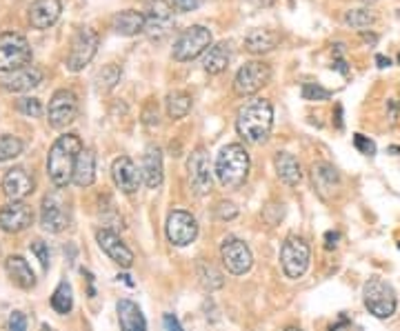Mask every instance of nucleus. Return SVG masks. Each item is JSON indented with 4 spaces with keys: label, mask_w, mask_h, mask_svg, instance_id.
Wrapping results in <instances>:
<instances>
[{
    "label": "nucleus",
    "mask_w": 400,
    "mask_h": 331,
    "mask_svg": "<svg viewBox=\"0 0 400 331\" xmlns=\"http://www.w3.org/2000/svg\"><path fill=\"white\" fill-rule=\"evenodd\" d=\"M34 222V211L23 200H12L0 209V229L7 233L25 231Z\"/></svg>",
    "instance_id": "obj_16"
},
{
    "label": "nucleus",
    "mask_w": 400,
    "mask_h": 331,
    "mask_svg": "<svg viewBox=\"0 0 400 331\" xmlns=\"http://www.w3.org/2000/svg\"><path fill=\"white\" fill-rule=\"evenodd\" d=\"M3 191L9 200H23L34 191V178L23 167L9 169L3 178Z\"/></svg>",
    "instance_id": "obj_22"
},
{
    "label": "nucleus",
    "mask_w": 400,
    "mask_h": 331,
    "mask_svg": "<svg viewBox=\"0 0 400 331\" xmlns=\"http://www.w3.org/2000/svg\"><path fill=\"white\" fill-rule=\"evenodd\" d=\"M285 331H302V329H298V327H289V329H285Z\"/></svg>",
    "instance_id": "obj_53"
},
{
    "label": "nucleus",
    "mask_w": 400,
    "mask_h": 331,
    "mask_svg": "<svg viewBox=\"0 0 400 331\" xmlns=\"http://www.w3.org/2000/svg\"><path fill=\"white\" fill-rule=\"evenodd\" d=\"M209 47H212V31L203 25H192L176 38L172 58L178 62H189L198 58L200 53H205Z\"/></svg>",
    "instance_id": "obj_6"
},
{
    "label": "nucleus",
    "mask_w": 400,
    "mask_h": 331,
    "mask_svg": "<svg viewBox=\"0 0 400 331\" xmlns=\"http://www.w3.org/2000/svg\"><path fill=\"white\" fill-rule=\"evenodd\" d=\"M96 51H98V34L91 27H80L71 38V49L65 62L67 71L71 73L82 71L93 60Z\"/></svg>",
    "instance_id": "obj_7"
},
{
    "label": "nucleus",
    "mask_w": 400,
    "mask_h": 331,
    "mask_svg": "<svg viewBox=\"0 0 400 331\" xmlns=\"http://www.w3.org/2000/svg\"><path fill=\"white\" fill-rule=\"evenodd\" d=\"M60 14H62L60 0H34L29 7V25L34 29L45 31L58 23Z\"/></svg>",
    "instance_id": "obj_19"
},
{
    "label": "nucleus",
    "mask_w": 400,
    "mask_h": 331,
    "mask_svg": "<svg viewBox=\"0 0 400 331\" xmlns=\"http://www.w3.org/2000/svg\"><path fill=\"white\" fill-rule=\"evenodd\" d=\"M40 225L49 233H60L69 225V207L62 194H47L40 207Z\"/></svg>",
    "instance_id": "obj_12"
},
{
    "label": "nucleus",
    "mask_w": 400,
    "mask_h": 331,
    "mask_svg": "<svg viewBox=\"0 0 400 331\" xmlns=\"http://www.w3.org/2000/svg\"><path fill=\"white\" fill-rule=\"evenodd\" d=\"M31 47L23 34L18 31H3L0 34V71H16L31 62Z\"/></svg>",
    "instance_id": "obj_5"
},
{
    "label": "nucleus",
    "mask_w": 400,
    "mask_h": 331,
    "mask_svg": "<svg viewBox=\"0 0 400 331\" xmlns=\"http://www.w3.org/2000/svg\"><path fill=\"white\" fill-rule=\"evenodd\" d=\"M163 152L158 145H147L140 163V178L149 189H158L163 185Z\"/></svg>",
    "instance_id": "obj_20"
},
{
    "label": "nucleus",
    "mask_w": 400,
    "mask_h": 331,
    "mask_svg": "<svg viewBox=\"0 0 400 331\" xmlns=\"http://www.w3.org/2000/svg\"><path fill=\"white\" fill-rule=\"evenodd\" d=\"M143 123L145 125H158V105L156 100H149L145 105V109H143Z\"/></svg>",
    "instance_id": "obj_42"
},
{
    "label": "nucleus",
    "mask_w": 400,
    "mask_h": 331,
    "mask_svg": "<svg viewBox=\"0 0 400 331\" xmlns=\"http://www.w3.org/2000/svg\"><path fill=\"white\" fill-rule=\"evenodd\" d=\"M40 331H56V329L49 327V325H40Z\"/></svg>",
    "instance_id": "obj_51"
},
{
    "label": "nucleus",
    "mask_w": 400,
    "mask_h": 331,
    "mask_svg": "<svg viewBox=\"0 0 400 331\" xmlns=\"http://www.w3.org/2000/svg\"><path fill=\"white\" fill-rule=\"evenodd\" d=\"M49 125L54 129H65L78 116V98L71 89H58L49 100Z\"/></svg>",
    "instance_id": "obj_11"
},
{
    "label": "nucleus",
    "mask_w": 400,
    "mask_h": 331,
    "mask_svg": "<svg viewBox=\"0 0 400 331\" xmlns=\"http://www.w3.org/2000/svg\"><path fill=\"white\" fill-rule=\"evenodd\" d=\"M376 65L381 67V69H385V67L392 65V60H389L387 56H383V53H378V56H376Z\"/></svg>",
    "instance_id": "obj_48"
},
{
    "label": "nucleus",
    "mask_w": 400,
    "mask_h": 331,
    "mask_svg": "<svg viewBox=\"0 0 400 331\" xmlns=\"http://www.w3.org/2000/svg\"><path fill=\"white\" fill-rule=\"evenodd\" d=\"M273 127V107L265 98L249 100L243 109L238 111L236 129L245 143L260 145L265 143Z\"/></svg>",
    "instance_id": "obj_2"
},
{
    "label": "nucleus",
    "mask_w": 400,
    "mask_h": 331,
    "mask_svg": "<svg viewBox=\"0 0 400 331\" xmlns=\"http://www.w3.org/2000/svg\"><path fill=\"white\" fill-rule=\"evenodd\" d=\"M187 176H189V183H192V189L198 196L209 194V189H212V167H209V158L203 147H198L196 152L189 156Z\"/></svg>",
    "instance_id": "obj_15"
},
{
    "label": "nucleus",
    "mask_w": 400,
    "mask_h": 331,
    "mask_svg": "<svg viewBox=\"0 0 400 331\" xmlns=\"http://www.w3.org/2000/svg\"><path fill=\"white\" fill-rule=\"evenodd\" d=\"M82 141L76 134H65L51 145L47 154V174L56 187H67L73 180V167L82 152Z\"/></svg>",
    "instance_id": "obj_1"
},
{
    "label": "nucleus",
    "mask_w": 400,
    "mask_h": 331,
    "mask_svg": "<svg viewBox=\"0 0 400 331\" xmlns=\"http://www.w3.org/2000/svg\"><path fill=\"white\" fill-rule=\"evenodd\" d=\"M363 303L372 316L385 320L396 314L398 298L389 283H385L383 278H370L363 285Z\"/></svg>",
    "instance_id": "obj_4"
},
{
    "label": "nucleus",
    "mask_w": 400,
    "mask_h": 331,
    "mask_svg": "<svg viewBox=\"0 0 400 331\" xmlns=\"http://www.w3.org/2000/svg\"><path fill=\"white\" fill-rule=\"evenodd\" d=\"M398 249H400V242H398Z\"/></svg>",
    "instance_id": "obj_55"
},
{
    "label": "nucleus",
    "mask_w": 400,
    "mask_h": 331,
    "mask_svg": "<svg viewBox=\"0 0 400 331\" xmlns=\"http://www.w3.org/2000/svg\"><path fill=\"white\" fill-rule=\"evenodd\" d=\"M205 0H172V7L176 9V12H194V9H198L200 5H203Z\"/></svg>",
    "instance_id": "obj_43"
},
{
    "label": "nucleus",
    "mask_w": 400,
    "mask_h": 331,
    "mask_svg": "<svg viewBox=\"0 0 400 331\" xmlns=\"http://www.w3.org/2000/svg\"><path fill=\"white\" fill-rule=\"evenodd\" d=\"M51 307H54V312L60 314V316L69 314L73 309V289H71V285L67 280H62L56 287L54 296H51Z\"/></svg>",
    "instance_id": "obj_32"
},
{
    "label": "nucleus",
    "mask_w": 400,
    "mask_h": 331,
    "mask_svg": "<svg viewBox=\"0 0 400 331\" xmlns=\"http://www.w3.org/2000/svg\"><path fill=\"white\" fill-rule=\"evenodd\" d=\"M29 249L38 258V262L43 265V269L47 271L49 269V247H47V244L43 240H34V242L29 244Z\"/></svg>",
    "instance_id": "obj_39"
},
{
    "label": "nucleus",
    "mask_w": 400,
    "mask_h": 331,
    "mask_svg": "<svg viewBox=\"0 0 400 331\" xmlns=\"http://www.w3.org/2000/svg\"><path fill=\"white\" fill-rule=\"evenodd\" d=\"M23 141L16 136H0V163H5V160H12V158H18L20 154H23Z\"/></svg>",
    "instance_id": "obj_36"
},
{
    "label": "nucleus",
    "mask_w": 400,
    "mask_h": 331,
    "mask_svg": "<svg viewBox=\"0 0 400 331\" xmlns=\"http://www.w3.org/2000/svg\"><path fill=\"white\" fill-rule=\"evenodd\" d=\"M96 180V154L91 149H82L78 160H76V167H73V185L78 187H89L93 185Z\"/></svg>",
    "instance_id": "obj_29"
},
{
    "label": "nucleus",
    "mask_w": 400,
    "mask_h": 331,
    "mask_svg": "<svg viewBox=\"0 0 400 331\" xmlns=\"http://www.w3.org/2000/svg\"><path fill=\"white\" fill-rule=\"evenodd\" d=\"M198 280L207 292H216L225 285L223 274H220L216 267L209 265V262H198Z\"/></svg>",
    "instance_id": "obj_33"
},
{
    "label": "nucleus",
    "mask_w": 400,
    "mask_h": 331,
    "mask_svg": "<svg viewBox=\"0 0 400 331\" xmlns=\"http://www.w3.org/2000/svg\"><path fill=\"white\" fill-rule=\"evenodd\" d=\"M338 238H340V233H338V231H327V233H325V247H327V249H334L336 244H338Z\"/></svg>",
    "instance_id": "obj_47"
},
{
    "label": "nucleus",
    "mask_w": 400,
    "mask_h": 331,
    "mask_svg": "<svg viewBox=\"0 0 400 331\" xmlns=\"http://www.w3.org/2000/svg\"><path fill=\"white\" fill-rule=\"evenodd\" d=\"M198 236V222L192 213L176 209L167 216V238L176 247H187Z\"/></svg>",
    "instance_id": "obj_13"
},
{
    "label": "nucleus",
    "mask_w": 400,
    "mask_h": 331,
    "mask_svg": "<svg viewBox=\"0 0 400 331\" xmlns=\"http://www.w3.org/2000/svg\"><path fill=\"white\" fill-rule=\"evenodd\" d=\"M398 62H400V53H398Z\"/></svg>",
    "instance_id": "obj_54"
},
{
    "label": "nucleus",
    "mask_w": 400,
    "mask_h": 331,
    "mask_svg": "<svg viewBox=\"0 0 400 331\" xmlns=\"http://www.w3.org/2000/svg\"><path fill=\"white\" fill-rule=\"evenodd\" d=\"M220 258H223V265L227 267L229 274L234 276H243L251 269L254 265V256H251V249L247 247V242L238 240V238H227L220 247Z\"/></svg>",
    "instance_id": "obj_14"
},
{
    "label": "nucleus",
    "mask_w": 400,
    "mask_h": 331,
    "mask_svg": "<svg viewBox=\"0 0 400 331\" xmlns=\"http://www.w3.org/2000/svg\"><path fill=\"white\" fill-rule=\"evenodd\" d=\"M9 331H27V318L25 314L14 312L9 316Z\"/></svg>",
    "instance_id": "obj_44"
},
{
    "label": "nucleus",
    "mask_w": 400,
    "mask_h": 331,
    "mask_svg": "<svg viewBox=\"0 0 400 331\" xmlns=\"http://www.w3.org/2000/svg\"><path fill=\"white\" fill-rule=\"evenodd\" d=\"M192 111V96L187 91H172L167 96V116L172 120H183Z\"/></svg>",
    "instance_id": "obj_31"
},
{
    "label": "nucleus",
    "mask_w": 400,
    "mask_h": 331,
    "mask_svg": "<svg viewBox=\"0 0 400 331\" xmlns=\"http://www.w3.org/2000/svg\"><path fill=\"white\" fill-rule=\"evenodd\" d=\"M216 216H218L220 220H234V218L238 216V207L234 205V202H218Z\"/></svg>",
    "instance_id": "obj_41"
},
{
    "label": "nucleus",
    "mask_w": 400,
    "mask_h": 331,
    "mask_svg": "<svg viewBox=\"0 0 400 331\" xmlns=\"http://www.w3.org/2000/svg\"><path fill=\"white\" fill-rule=\"evenodd\" d=\"M20 111L29 116V118H40L43 116V102L38 98H23L20 100Z\"/></svg>",
    "instance_id": "obj_38"
},
{
    "label": "nucleus",
    "mask_w": 400,
    "mask_h": 331,
    "mask_svg": "<svg viewBox=\"0 0 400 331\" xmlns=\"http://www.w3.org/2000/svg\"><path fill=\"white\" fill-rule=\"evenodd\" d=\"M338 49H336V60H334V69H338L343 76H349V67H347V62H345V58L340 56V47L343 45H336Z\"/></svg>",
    "instance_id": "obj_45"
},
{
    "label": "nucleus",
    "mask_w": 400,
    "mask_h": 331,
    "mask_svg": "<svg viewBox=\"0 0 400 331\" xmlns=\"http://www.w3.org/2000/svg\"><path fill=\"white\" fill-rule=\"evenodd\" d=\"M273 167H276L278 178L289 187H296L302 180L300 163L296 160V156L289 154V152H278L276 158H273Z\"/></svg>",
    "instance_id": "obj_27"
},
{
    "label": "nucleus",
    "mask_w": 400,
    "mask_h": 331,
    "mask_svg": "<svg viewBox=\"0 0 400 331\" xmlns=\"http://www.w3.org/2000/svg\"><path fill=\"white\" fill-rule=\"evenodd\" d=\"M96 240H98V247L109 256V258L116 262L125 267V269H129V267L134 265V253L131 249L120 240V236L111 229H100L96 233Z\"/></svg>",
    "instance_id": "obj_17"
},
{
    "label": "nucleus",
    "mask_w": 400,
    "mask_h": 331,
    "mask_svg": "<svg viewBox=\"0 0 400 331\" xmlns=\"http://www.w3.org/2000/svg\"><path fill=\"white\" fill-rule=\"evenodd\" d=\"M271 80V67L262 60H249L238 69L234 78V91L238 96H251L260 91Z\"/></svg>",
    "instance_id": "obj_9"
},
{
    "label": "nucleus",
    "mask_w": 400,
    "mask_h": 331,
    "mask_svg": "<svg viewBox=\"0 0 400 331\" xmlns=\"http://www.w3.org/2000/svg\"><path fill=\"white\" fill-rule=\"evenodd\" d=\"M280 36L271 29H254L249 31L245 38V49L254 56H262V53H269L278 47Z\"/></svg>",
    "instance_id": "obj_28"
},
{
    "label": "nucleus",
    "mask_w": 400,
    "mask_h": 331,
    "mask_svg": "<svg viewBox=\"0 0 400 331\" xmlns=\"http://www.w3.org/2000/svg\"><path fill=\"white\" fill-rule=\"evenodd\" d=\"M111 178H113L116 187H118L122 194L131 196V194H136V191H138L140 172L136 169L134 160H131L129 156H120V158L113 160V165H111Z\"/></svg>",
    "instance_id": "obj_18"
},
{
    "label": "nucleus",
    "mask_w": 400,
    "mask_h": 331,
    "mask_svg": "<svg viewBox=\"0 0 400 331\" xmlns=\"http://www.w3.org/2000/svg\"><path fill=\"white\" fill-rule=\"evenodd\" d=\"M174 29V7L167 0H149L145 12V34L152 40H163Z\"/></svg>",
    "instance_id": "obj_10"
},
{
    "label": "nucleus",
    "mask_w": 400,
    "mask_h": 331,
    "mask_svg": "<svg viewBox=\"0 0 400 331\" xmlns=\"http://www.w3.org/2000/svg\"><path fill=\"white\" fill-rule=\"evenodd\" d=\"M363 3H365V5H374V3H376V0H363Z\"/></svg>",
    "instance_id": "obj_52"
},
{
    "label": "nucleus",
    "mask_w": 400,
    "mask_h": 331,
    "mask_svg": "<svg viewBox=\"0 0 400 331\" xmlns=\"http://www.w3.org/2000/svg\"><path fill=\"white\" fill-rule=\"evenodd\" d=\"M43 82V71L38 67H23V69H16V71H9L7 76L3 78V89L12 91V93H27L34 87Z\"/></svg>",
    "instance_id": "obj_21"
},
{
    "label": "nucleus",
    "mask_w": 400,
    "mask_h": 331,
    "mask_svg": "<svg viewBox=\"0 0 400 331\" xmlns=\"http://www.w3.org/2000/svg\"><path fill=\"white\" fill-rule=\"evenodd\" d=\"M251 160L249 154L243 145L231 143L227 147L220 149V154L216 158V176L218 183L225 189H238L245 185V180L249 176Z\"/></svg>",
    "instance_id": "obj_3"
},
{
    "label": "nucleus",
    "mask_w": 400,
    "mask_h": 331,
    "mask_svg": "<svg viewBox=\"0 0 400 331\" xmlns=\"http://www.w3.org/2000/svg\"><path fill=\"white\" fill-rule=\"evenodd\" d=\"M280 262H282V271H285L287 278H291V280L300 278L309 267V244L302 238L289 236L280 247Z\"/></svg>",
    "instance_id": "obj_8"
},
{
    "label": "nucleus",
    "mask_w": 400,
    "mask_h": 331,
    "mask_svg": "<svg viewBox=\"0 0 400 331\" xmlns=\"http://www.w3.org/2000/svg\"><path fill=\"white\" fill-rule=\"evenodd\" d=\"M336 127L343 129V105H336Z\"/></svg>",
    "instance_id": "obj_49"
},
{
    "label": "nucleus",
    "mask_w": 400,
    "mask_h": 331,
    "mask_svg": "<svg viewBox=\"0 0 400 331\" xmlns=\"http://www.w3.org/2000/svg\"><path fill=\"white\" fill-rule=\"evenodd\" d=\"M7 267V274L12 283L20 289H34L36 287V276H34V269L29 267V262L23 258V256H12V258H7L5 262Z\"/></svg>",
    "instance_id": "obj_26"
},
{
    "label": "nucleus",
    "mask_w": 400,
    "mask_h": 331,
    "mask_svg": "<svg viewBox=\"0 0 400 331\" xmlns=\"http://www.w3.org/2000/svg\"><path fill=\"white\" fill-rule=\"evenodd\" d=\"M343 20H345L347 27L365 31L367 27H372L376 23V16L370 12V9H349V12H345Z\"/></svg>",
    "instance_id": "obj_34"
},
{
    "label": "nucleus",
    "mask_w": 400,
    "mask_h": 331,
    "mask_svg": "<svg viewBox=\"0 0 400 331\" xmlns=\"http://www.w3.org/2000/svg\"><path fill=\"white\" fill-rule=\"evenodd\" d=\"M340 183V176L336 172V167L329 163H316L311 167V185L318 191L322 198H327L329 194H334L336 187Z\"/></svg>",
    "instance_id": "obj_23"
},
{
    "label": "nucleus",
    "mask_w": 400,
    "mask_h": 331,
    "mask_svg": "<svg viewBox=\"0 0 400 331\" xmlns=\"http://www.w3.org/2000/svg\"><path fill=\"white\" fill-rule=\"evenodd\" d=\"M300 93H302V98H304V100H311V102H320V100L331 98V91H329V89H325V87H320L318 82H304V84H302V89H300Z\"/></svg>",
    "instance_id": "obj_37"
},
{
    "label": "nucleus",
    "mask_w": 400,
    "mask_h": 331,
    "mask_svg": "<svg viewBox=\"0 0 400 331\" xmlns=\"http://www.w3.org/2000/svg\"><path fill=\"white\" fill-rule=\"evenodd\" d=\"M229 60H231V51L227 42H218V45H212L205 51V58H203V67L207 73L212 76H218L229 67Z\"/></svg>",
    "instance_id": "obj_30"
},
{
    "label": "nucleus",
    "mask_w": 400,
    "mask_h": 331,
    "mask_svg": "<svg viewBox=\"0 0 400 331\" xmlns=\"http://www.w3.org/2000/svg\"><path fill=\"white\" fill-rule=\"evenodd\" d=\"M120 76H122V69L118 65H113V62H109V65H104L98 76H96V82H98V89L100 91H111L116 84L120 82Z\"/></svg>",
    "instance_id": "obj_35"
},
{
    "label": "nucleus",
    "mask_w": 400,
    "mask_h": 331,
    "mask_svg": "<svg viewBox=\"0 0 400 331\" xmlns=\"http://www.w3.org/2000/svg\"><path fill=\"white\" fill-rule=\"evenodd\" d=\"M363 40H365V42H370V45H376V42H378V36H376V34H367V31H363Z\"/></svg>",
    "instance_id": "obj_50"
},
{
    "label": "nucleus",
    "mask_w": 400,
    "mask_h": 331,
    "mask_svg": "<svg viewBox=\"0 0 400 331\" xmlns=\"http://www.w3.org/2000/svg\"><path fill=\"white\" fill-rule=\"evenodd\" d=\"M111 29L120 36H138L145 34V14L136 12V9H122V12L113 14Z\"/></svg>",
    "instance_id": "obj_24"
},
{
    "label": "nucleus",
    "mask_w": 400,
    "mask_h": 331,
    "mask_svg": "<svg viewBox=\"0 0 400 331\" xmlns=\"http://www.w3.org/2000/svg\"><path fill=\"white\" fill-rule=\"evenodd\" d=\"M163 323H165V329H167V331H183L181 323H178V318H176L174 314H165Z\"/></svg>",
    "instance_id": "obj_46"
},
{
    "label": "nucleus",
    "mask_w": 400,
    "mask_h": 331,
    "mask_svg": "<svg viewBox=\"0 0 400 331\" xmlns=\"http://www.w3.org/2000/svg\"><path fill=\"white\" fill-rule=\"evenodd\" d=\"M116 312H118L120 331H147V320L140 312V307L134 301L122 298V301H118V305H116Z\"/></svg>",
    "instance_id": "obj_25"
},
{
    "label": "nucleus",
    "mask_w": 400,
    "mask_h": 331,
    "mask_svg": "<svg viewBox=\"0 0 400 331\" xmlns=\"http://www.w3.org/2000/svg\"><path fill=\"white\" fill-rule=\"evenodd\" d=\"M354 147L361 154H365V156H374L376 154V143L372 141V138L363 136V134H354Z\"/></svg>",
    "instance_id": "obj_40"
}]
</instances>
